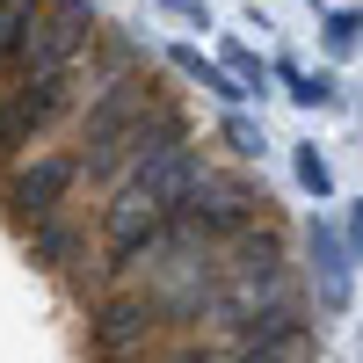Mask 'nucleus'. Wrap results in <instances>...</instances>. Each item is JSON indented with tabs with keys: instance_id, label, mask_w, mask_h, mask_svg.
I'll return each instance as SVG.
<instances>
[{
	"instance_id": "1",
	"label": "nucleus",
	"mask_w": 363,
	"mask_h": 363,
	"mask_svg": "<svg viewBox=\"0 0 363 363\" xmlns=\"http://www.w3.org/2000/svg\"><path fill=\"white\" fill-rule=\"evenodd\" d=\"M255 225H269V196L255 189L247 174H211L203 189L174 211V233H189L196 247H211V255L233 247V240L255 233Z\"/></svg>"
},
{
	"instance_id": "2",
	"label": "nucleus",
	"mask_w": 363,
	"mask_h": 363,
	"mask_svg": "<svg viewBox=\"0 0 363 363\" xmlns=\"http://www.w3.org/2000/svg\"><path fill=\"white\" fill-rule=\"evenodd\" d=\"M182 145H196V138H189V116H182L174 102H153V109H145V116H138V124H131L124 138L109 145V153H95V160H87V182L116 196V189H131V182H138L145 167H153V160L182 153Z\"/></svg>"
},
{
	"instance_id": "3",
	"label": "nucleus",
	"mask_w": 363,
	"mask_h": 363,
	"mask_svg": "<svg viewBox=\"0 0 363 363\" xmlns=\"http://www.w3.org/2000/svg\"><path fill=\"white\" fill-rule=\"evenodd\" d=\"M153 102H167V95H160V80L145 73V66H138V73H116V80H102L95 95L80 102V116H73V138H80L73 153H80V160L109 153V145L124 138V131H131V124H138V116L153 109Z\"/></svg>"
},
{
	"instance_id": "4",
	"label": "nucleus",
	"mask_w": 363,
	"mask_h": 363,
	"mask_svg": "<svg viewBox=\"0 0 363 363\" xmlns=\"http://www.w3.org/2000/svg\"><path fill=\"white\" fill-rule=\"evenodd\" d=\"M80 87H87V66H73V73H15L8 80V145L29 153L51 124L80 116Z\"/></svg>"
},
{
	"instance_id": "5",
	"label": "nucleus",
	"mask_w": 363,
	"mask_h": 363,
	"mask_svg": "<svg viewBox=\"0 0 363 363\" xmlns=\"http://www.w3.org/2000/svg\"><path fill=\"white\" fill-rule=\"evenodd\" d=\"M95 37H102L95 0H51L37 37H29V51H22V73H73V66H87Z\"/></svg>"
},
{
	"instance_id": "6",
	"label": "nucleus",
	"mask_w": 363,
	"mask_h": 363,
	"mask_svg": "<svg viewBox=\"0 0 363 363\" xmlns=\"http://www.w3.org/2000/svg\"><path fill=\"white\" fill-rule=\"evenodd\" d=\"M80 182H87V160H80V153H29V160L8 174V189H0V196H8V211H15L22 225H44V218L66 211V196L80 189Z\"/></svg>"
},
{
	"instance_id": "7",
	"label": "nucleus",
	"mask_w": 363,
	"mask_h": 363,
	"mask_svg": "<svg viewBox=\"0 0 363 363\" xmlns=\"http://www.w3.org/2000/svg\"><path fill=\"white\" fill-rule=\"evenodd\" d=\"M87 327H95V342H102L109 356H124V349H153V342L167 335V306H160L145 284H131V291H109Z\"/></svg>"
},
{
	"instance_id": "8",
	"label": "nucleus",
	"mask_w": 363,
	"mask_h": 363,
	"mask_svg": "<svg viewBox=\"0 0 363 363\" xmlns=\"http://www.w3.org/2000/svg\"><path fill=\"white\" fill-rule=\"evenodd\" d=\"M306 247H313V284H320V306H327V313H342V306H349V233H342L335 218H313Z\"/></svg>"
},
{
	"instance_id": "9",
	"label": "nucleus",
	"mask_w": 363,
	"mask_h": 363,
	"mask_svg": "<svg viewBox=\"0 0 363 363\" xmlns=\"http://www.w3.org/2000/svg\"><path fill=\"white\" fill-rule=\"evenodd\" d=\"M29 255H37L44 269H80L87 262V233L58 211V218H44V225H29Z\"/></svg>"
},
{
	"instance_id": "10",
	"label": "nucleus",
	"mask_w": 363,
	"mask_h": 363,
	"mask_svg": "<svg viewBox=\"0 0 363 363\" xmlns=\"http://www.w3.org/2000/svg\"><path fill=\"white\" fill-rule=\"evenodd\" d=\"M167 66H174V73H189V80L203 87V95H218L225 109H240V102H247V87H240L225 66H211V58H203L196 44H167Z\"/></svg>"
},
{
	"instance_id": "11",
	"label": "nucleus",
	"mask_w": 363,
	"mask_h": 363,
	"mask_svg": "<svg viewBox=\"0 0 363 363\" xmlns=\"http://www.w3.org/2000/svg\"><path fill=\"white\" fill-rule=\"evenodd\" d=\"M37 22H44V0H0V66L8 73H22V51L37 37Z\"/></svg>"
},
{
	"instance_id": "12",
	"label": "nucleus",
	"mask_w": 363,
	"mask_h": 363,
	"mask_svg": "<svg viewBox=\"0 0 363 363\" xmlns=\"http://www.w3.org/2000/svg\"><path fill=\"white\" fill-rule=\"evenodd\" d=\"M277 80L291 87V102H298V109H335V102H342L335 73H298V58H277Z\"/></svg>"
},
{
	"instance_id": "13",
	"label": "nucleus",
	"mask_w": 363,
	"mask_h": 363,
	"mask_svg": "<svg viewBox=\"0 0 363 363\" xmlns=\"http://www.w3.org/2000/svg\"><path fill=\"white\" fill-rule=\"evenodd\" d=\"M233 363H313V335H291V342H240L225 349Z\"/></svg>"
},
{
	"instance_id": "14",
	"label": "nucleus",
	"mask_w": 363,
	"mask_h": 363,
	"mask_svg": "<svg viewBox=\"0 0 363 363\" xmlns=\"http://www.w3.org/2000/svg\"><path fill=\"white\" fill-rule=\"evenodd\" d=\"M291 174H298V189L306 196H335V167L320 160V145L306 138V145H291Z\"/></svg>"
},
{
	"instance_id": "15",
	"label": "nucleus",
	"mask_w": 363,
	"mask_h": 363,
	"mask_svg": "<svg viewBox=\"0 0 363 363\" xmlns=\"http://www.w3.org/2000/svg\"><path fill=\"white\" fill-rule=\"evenodd\" d=\"M225 73L247 87V95H269V87H277V66H262V58L247 44H233V37H225Z\"/></svg>"
},
{
	"instance_id": "16",
	"label": "nucleus",
	"mask_w": 363,
	"mask_h": 363,
	"mask_svg": "<svg viewBox=\"0 0 363 363\" xmlns=\"http://www.w3.org/2000/svg\"><path fill=\"white\" fill-rule=\"evenodd\" d=\"M218 138H225V153H233V160H262V153H269V131L255 124V116H240V109L218 124Z\"/></svg>"
},
{
	"instance_id": "17",
	"label": "nucleus",
	"mask_w": 363,
	"mask_h": 363,
	"mask_svg": "<svg viewBox=\"0 0 363 363\" xmlns=\"http://www.w3.org/2000/svg\"><path fill=\"white\" fill-rule=\"evenodd\" d=\"M320 37H327V58H349L363 44V8H335V15L320 22Z\"/></svg>"
},
{
	"instance_id": "18",
	"label": "nucleus",
	"mask_w": 363,
	"mask_h": 363,
	"mask_svg": "<svg viewBox=\"0 0 363 363\" xmlns=\"http://www.w3.org/2000/svg\"><path fill=\"white\" fill-rule=\"evenodd\" d=\"M160 15L182 22V29H211V8H203V0H160Z\"/></svg>"
},
{
	"instance_id": "19",
	"label": "nucleus",
	"mask_w": 363,
	"mask_h": 363,
	"mask_svg": "<svg viewBox=\"0 0 363 363\" xmlns=\"http://www.w3.org/2000/svg\"><path fill=\"white\" fill-rule=\"evenodd\" d=\"M342 233H349V255H363V196L349 203V225H342Z\"/></svg>"
}]
</instances>
